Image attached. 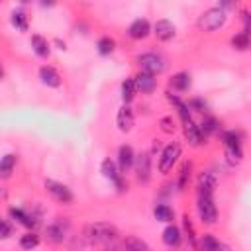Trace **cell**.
<instances>
[{
    "label": "cell",
    "mask_w": 251,
    "mask_h": 251,
    "mask_svg": "<svg viewBox=\"0 0 251 251\" xmlns=\"http://www.w3.org/2000/svg\"><path fill=\"white\" fill-rule=\"evenodd\" d=\"M84 235L88 241L92 243H114L118 239V229L112 226V224H104V222H96V224H88L84 227Z\"/></svg>",
    "instance_id": "cell-1"
},
{
    "label": "cell",
    "mask_w": 251,
    "mask_h": 251,
    "mask_svg": "<svg viewBox=\"0 0 251 251\" xmlns=\"http://www.w3.org/2000/svg\"><path fill=\"white\" fill-rule=\"evenodd\" d=\"M227 16L224 8H210L198 18V27L204 31H216L226 24Z\"/></svg>",
    "instance_id": "cell-2"
},
{
    "label": "cell",
    "mask_w": 251,
    "mask_h": 251,
    "mask_svg": "<svg viewBox=\"0 0 251 251\" xmlns=\"http://www.w3.org/2000/svg\"><path fill=\"white\" fill-rule=\"evenodd\" d=\"M137 65L143 73L149 75H159L165 71V59L159 53H143L137 57Z\"/></svg>",
    "instance_id": "cell-3"
},
{
    "label": "cell",
    "mask_w": 251,
    "mask_h": 251,
    "mask_svg": "<svg viewBox=\"0 0 251 251\" xmlns=\"http://www.w3.org/2000/svg\"><path fill=\"white\" fill-rule=\"evenodd\" d=\"M198 216L204 224H216L218 210H216L212 194H198Z\"/></svg>",
    "instance_id": "cell-4"
},
{
    "label": "cell",
    "mask_w": 251,
    "mask_h": 251,
    "mask_svg": "<svg viewBox=\"0 0 251 251\" xmlns=\"http://www.w3.org/2000/svg\"><path fill=\"white\" fill-rule=\"evenodd\" d=\"M178 157H180V145H178V143H169V145L163 149V153H161V159H159V173L167 175V173L173 169V165L178 161Z\"/></svg>",
    "instance_id": "cell-5"
},
{
    "label": "cell",
    "mask_w": 251,
    "mask_h": 251,
    "mask_svg": "<svg viewBox=\"0 0 251 251\" xmlns=\"http://www.w3.org/2000/svg\"><path fill=\"white\" fill-rule=\"evenodd\" d=\"M45 190L61 204H71L73 202V192L67 184L57 182V180H45Z\"/></svg>",
    "instance_id": "cell-6"
},
{
    "label": "cell",
    "mask_w": 251,
    "mask_h": 251,
    "mask_svg": "<svg viewBox=\"0 0 251 251\" xmlns=\"http://www.w3.org/2000/svg\"><path fill=\"white\" fill-rule=\"evenodd\" d=\"M116 124H118V129L120 131H124V133H127V131H131V127H133V124H135V116H133V110L129 108V106H122L120 110H118V116H116Z\"/></svg>",
    "instance_id": "cell-7"
},
{
    "label": "cell",
    "mask_w": 251,
    "mask_h": 251,
    "mask_svg": "<svg viewBox=\"0 0 251 251\" xmlns=\"http://www.w3.org/2000/svg\"><path fill=\"white\" fill-rule=\"evenodd\" d=\"M133 165H135L137 178H139L141 182H147V180H149V175H151V157H149V153L137 155L135 161H133Z\"/></svg>",
    "instance_id": "cell-8"
},
{
    "label": "cell",
    "mask_w": 251,
    "mask_h": 251,
    "mask_svg": "<svg viewBox=\"0 0 251 251\" xmlns=\"http://www.w3.org/2000/svg\"><path fill=\"white\" fill-rule=\"evenodd\" d=\"M127 33L131 39H145L151 33V24L145 18H139V20L131 22V25L127 27Z\"/></svg>",
    "instance_id": "cell-9"
},
{
    "label": "cell",
    "mask_w": 251,
    "mask_h": 251,
    "mask_svg": "<svg viewBox=\"0 0 251 251\" xmlns=\"http://www.w3.org/2000/svg\"><path fill=\"white\" fill-rule=\"evenodd\" d=\"M216 186H218V178H216L214 173H210V171L200 173V176H198V194H214Z\"/></svg>",
    "instance_id": "cell-10"
},
{
    "label": "cell",
    "mask_w": 251,
    "mask_h": 251,
    "mask_svg": "<svg viewBox=\"0 0 251 251\" xmlns=\"http://www.w3.org/2000/svg\"><path fill=\"white\" fill-rule=\"evenodd\" d=\"M133 82H135V90H141V92H145V94L153 92L155 86H157L155 75H149V73H143V71L133 78Z\"/></svg>",
    "instance_id": "cell-11"
},
{
    "label": "cell",
    "mask_w": 251,
    "mask_h": 251,
    "mask_svg": "<svg viewBox=\"0 0 251 251\" xmlns=\"http://www.w3.org/2000/svg\"><path fill=\"white\" fill-rule=\"evenodd\" d=\"M153 31H155V35H157V39H161V41H169V39H173L175 37V25H173V22H169V20H159L155 25H153Z\"/></svg>",
    "instance_id": "cell-12"
},
{
    "label": "cell",
    "mask_w": 251,
    "mask_h": 251,
    "mask_svg": "<svg viewBox=\"0 0 251 251\" xmlns=\"http://www.w3.org/2000/svg\"><path fill=\"white\" fill-rule=\"evenodd\" d=\"M39 78H41L43 84H47L51 88H59L61 86V75L53 67H49V65H45V67L39 69Z\"/></svg>",
    "instance_id": "cell-13"
},
{
    "label": "cell",
    "mask_w": 251,
    "mask_h": 251,
    "mask_svg": "<svg viewBox=\"0 0 251 251\" xmlns=\"http://www.w3.org/2000/svg\"><path fill=\"white\" fill-rule=\"evenodd\" d=\"M133 161H135V155H133V149L129 145H122L120 151H118V165H120V171H129L133 167Z\"/></svg>",
    "instance_id": "cell-14"
},
{
    "label": "cell",
    "mask_w": 251,
    "mask_h": 251,
    "mask_svg": "<svg viewBox=\"0 0 251 251\" xmlns=\"http://www.w3.org/2000/svg\"><path fill=\"white\" fill-rule=\"evenodd\" d=\"M182 124H184V135H186L188 143H190V145H194V147L202 145V143H204V139H202V135H200L198 126L192 122V118H190V120H186V122H182Z\"/></svg>",
    "instance_id": "cell-15"
},
{
    "label": "cell",
    "mask_w": 251,
    "mask_h": 251,
    "mask_svg": "<svg viewBox=\"0 0 251 251\" xmlns=\"http://www.w3.org/2000/svg\"><path fill=\"white\" fill-rule=\"evenodd\" d=\"M10 216L14 218V220H18L22 226H25V227H35L37 226V218L33 216V214H27V212H24V210H20V208H10Z\"/></svg>",
    "instance_id": "cell-16"
},
{
    "label": "cell",
    "mask_w": 251,
    "mask_h": 251,
    "mask_svg": "<svg viewBox=\"0 0 251 251\" xmlns=\"http://www.w3.org/2000/svg\"><path fill=\"white\" fill-rule=\"evenodd\" d=\"M65 231H67V227L61 222H53L51 226H47V239L51 243H61L65 239Z\"/></svg>",
    "instance_id": "cell-17"
},
{
    "label": "cell",
    "mask_w": 251,
    "mask_h": 251,
    "mask_svg": "<svg viewBox=\"0 0 251 251\" xmlns=\"http://www.w3.org/2000/svg\"><path fill=\"white\" fill-rule=\"evenodd\" d=\"M182 235H180V229L176 226H167L165 231H163V243L169 245V247H176L180 243Z\"/></svg>",
    "instance_id": "cell-18"
},
{
    "label": "cell",
    "mask_w": 251,
    "mask_h": 251,
    "mask_svg": "<svg viewBox=\"0 0 251 251\" xmlns=\"http://www.w3.org/2000/svg\"><path fill=\"white\" fill-rule=\"evenodd\" d=\"M198 129H200L202 139H206L208 135H212V133H218V131H220V122H218L216 118L208 116V118H204V122L198 126Z\"/></svg>",
    "instance_id": "cell-19"
},
{
    "label": "cell",
    "mask_w": 251,
    "mask_h": 251,
    "mask_svg": "<svg viewBox=\"0 0 251 251\" xmlns=\"http://www.w3.org/2000/svg\"><path fill=\"white\" fill-rule=\"evenodd\" d=\"M190 75L188 73H176L173 78H171V86L175 88V90H178V92H184V90H188L190 88Z\"/></svg>",
    "instance_id": "cell-20"
},
{
    "label": "cell",
    "mask_w": 251,
    "mask_h": 251,
    "mask_svg": "<svg viewBox=\"0 0 251 251\" xmlns=\"http://www.w3.org/2000/svg\"><path fill=\"white\" fill-rule=\"evenodd\" d=\"M200 245H202V249H204V251H220V249L227 251V249H229L227 245L220 243V241H218L214 235H210V233L202 235V239H200Z\"/></svg>",
    "instance_id": "cell-21"
},
{
    "label": "cell",
    "mask_w": 251,
    "mask_h": 251,
    "mask_svg": "<svg viewBox=\"0 0 251 251\" xmlns=\"http://www.w3.org/2000/svg\"><path fill=\"white\" fill-rule=\"evenodd\" d=\"M14 167H16V155L14 153L4 155L0 159V176L2 178H8L12 175V171H14Z\"/></svg>",
    "instance_id": "cell-22"
},
{
    "label": "cell",
    "mask_w": 251,
    "mask_h": 251,
    "mask_svg": "<svg viewBox=\"0 0 251 251\" xmlns=\"http://www.w3.org/2000/svg\"><path fill=\"white\" fill-rule=\"evenodd\" d=\"M153 216H155L157 222H165V224H169V222H173L175 212H173L167 204H157L155 210H153Z\"/></svg>",
    "instance_id": "cell-23"
},
{
    "label": "cell",
    "mask_w": 251,
    "mask_h": 251,
    "mask_svg": "<svg viewBox=\"0 0 251 251\" xmlns=\"http://www.w3.org/2000/svg\"><path fill=\"white\" fill-rule=\"evenodd\" d=\"M31 47H33L35 55H39V57H47L49 55V43L41 35H31Z\"/></svg>",
    "instance_id": "cell-24"
},
{
    "label": "cell",
    "mask_w": 251,
    "mask_h": 251,
    "mask_svg": "<svg viewBox=\"0 0 251 251\" xmlns=\"http://www.w3.org/2000/svg\"><path fill=\"white\" fill-rule=\"evenodd\" d=\"M167 98H169V102L171 104H175L176 106V110H178V116H180V120L182 122H186V120H190V112H188V106L178 98V96H175V94H167Z\"/></svg>",
    "instance_id": "cell-25"
},
{
    "label": "cell",
    "mask_w": 251,
    "mask_h": 251,
    "mask_svg": "<svg viewBox=\"0 0 251 251\" xmlns=\"http://www.w3.org/2000/svg\"><path fill=\"white\" fill-rule=\"evenodd\" d=\"M133 96H135V82H133V78H126L122 82V100L126 104H129L133 100Z\"/></svg>",
    "instance_id": "cell-26"
},
{
    "label": "cell",
    "mask_w": 251,
    "mask_h": 251,
    "mask_svg": "<svg viewBox=\"0 0 251 251\" xmlns=\"http://www.w3.org/2000/svg\"><path fill=\"white\" fill-rule=\"evenodd\" d=\"M226 157H227V163H229V165L241 163V159H243V149H241V145H229V147H226Z\"/></svg>",
    "instance_id": "cell-27"
},
{
    "label": "cell",
    "mask_w": 251,
    "mask_h": 251,
    "mask_svg": "<svg viewBox=\"0 0 251 251\" xmlns=\"http://www.w3.org/2000/svg\"><path fill=\"white\" fill-rule=\"evenodd\" d=\"M100 169H102V175H104L106 178H110L112 182H114V180H116V178L120 176V171H118L116 163H114V161H110V159H104V161H102V167H100Z\"/></svg>",
    "instance_id": "cell-28"
},
{
    "label": "cell",
    "mask_w": 251,
    "mask_h": 251,
    "mask_svg": "<svg viewBox=\"0 0 251 251\" xmlns=\"http://www.w3.org/2000/svg\"><path fill=\"white\" fill-rule=\"evenodd\" d=\"M231 45H233L235 49H239V51H245V49L249 47V31L243 29L241 33L233 35V37H231Z\"/></svg>",
    "instance_id": "cell-29"
},
{
    "label": "cell",
    "mask_w": 251,
    "mask_h": 251,
    "mask_svg": "<svg viewBox=\"0 0 251 251\" xmlns=\"http://www.w3.org/2000/svg\"><path fill=\"white\" fill-rule=\"evenodd\" d=\"M96 47H98V53L100 55H110L114 51V47H116V41L112 37H100L98 43H96Z\"/></svg>",
    "instance_id": "cell-30"
},
{
    "label": "cell",
    "mask_w": 251,
    "mask_h": 251,
    "mask_svg": "<svg viewBox=\"0 0 251 251\" xmlns=\"http://www.w3.org/2000/svg\"><path fill=\"white\" fill-rule=\"evenodd\" d=\"M12 25L16 27V29H20V31H27V16L24 14V12H14L12 14Z\"/></svg>",
    "instance_id": "cell-31"
},
{
    "label": "cell",
    "mask_w": 251,
    "mask_h": 251,
    "mask_svg": "<svg viewBox=\"0 0 251 251\" xmlns=\"http://www.w3.org/2000/svg\"><path fill=\"white\" fill-rule=\"evenodd\" d=\"M37 245H39V235H35V233H25L20 239V247L22 249H33Z\"/></svg>",
    "instance_id": "cell-32"
},
{
    "label": "cell",
    "mask_w": 251,
    "mask_h": 251,
    "mask_svg": "<svg viewBox=\"0 0 251 251\" xmlns=\"http://www.w3.org/2000/svg\"><path fill=\"white\" fill-rule=\"evenodd\" d=\"M126 249H135V251H145V249H149V245L145 243V241H141V239H137V237H126L124 239V243H122Z\"/></svg>",
    "instance_id": "cell-33"
},
{
    "label": "cell",
    "mask_w": 251,
    "mask_h": 251,
    "mask_svg": "<svg viewBox=\"0 0 251 251\" xmlns=\"http://www.w3.org/2000/svg\"><path fill=\"white\" fill-rule=\"evenodd\" d=\"M222 141H224L226 147H229V145H241V135L237 131H224L222 133Z\"/></svg>",
    "instance_id": "cell-34"
},
{
    "label": "cell",
    "mask_w": 251,
    "mask_h": 251,
    "mask_svg": "<svg viewBox=\"0 0 251 251\" xmlns=\"http://www.w3.org/2000/svg\"><path fill=\"white\" fill-rule=\"evenodd\" d=\"M190 169H192L190 163H184L182 169H180V176H178V188H180V190L186 186V182H188V178H190Z\"/></svg>",
    "instance_id": "cell-35"
},
{
    "label": "cell",
    "mask_w": 251,
    "mask_h": 251,
    "mask_svg": "<svg viewBox=\"0 0 251 251\" xmlns=\"http://www.w3.org/2000/svg\"><path fill=\"white\" fill-rule=\"evenodd\" d=\"M186 106H188V110H196V112H206L208 110V104L202 98H192V100H188Z\"/></svg>",
    "instance_id": "cell-36"
},
{
    "label": "cell",
    "mask_w": 251,
    "mask_h": 251,
    "mask_svg": "<svg viewBox=\"0 0 251 251\" xmlns=\"http://www.w3.org/2000/svg\"><path fill=\"white\" fill-rule=\"evenodd\" d=\"M161 129L165 131V133H173L175 131V122H173V118H161Z\"/></svg>",
    "instance_id": "cell-37"
},
{
    "label": "cell",
    "mask_w": 251,
    "mask_h": 251,
    "mask_svg": "<svg viewBox=\"0 0 251 251\" xmlns=\"http://www.w3.org/2000/svg\"><path fill=\"white\" fill-rule=\"evenodd\" d=\"M10 233H12V227H10V224H8L6 220H2V218H0V239H6Z\"/></svg>",
    "instance_id": "cell-38"
},
{
    "label": "cell",
    "mask_w": 251,
    "mask_h": 251,
    "mask_svg": "<svg viewBox=\"0 0 251 251\" xmlns=\"http://www.w3.org/2000/svg\"><path fill=\"white\" fill-rule=\"evenodd\" d=\"M182 224H184V229L188 231V237H190V241L194 243V227H192V222H190V218H188V216H184V218H182Z\"/></svg>",
    "instance_id": "cell-39"
},
{
    "label": "cell",
    "mask_w": 251,
    "mask_h": 251,
    "mask_svg": "<svg viewBox=\"0 0 251 251\" xmlns=\"http://www.w3.org/2000/svg\"><path fill=\"white\" fill-rule=\"evenodd\" d=\"M220 4H222V8H229L233 4V0H220Z\"/></svg>",
    "instance_id": "cell-40"
},
{
    "label": "cell",
    "mask_w": 251,
    "mask_h": 251,
    "mask_svg": "<svg viewBox=\"0 0 251 251\" xmlns=\"http://www.w3.org/2000/svg\"><path fill=\"white\" fill-rule=\"evenodd\" d=\"M41 2V6H53L55 4V0H39Z\"/></svg>",
    "instance_id": "cell-41"
},
{
    "label": "cell",
    "mask_w": 251,
    "mask_h": 251,
    "mask_svg": "<svg viewBox=\"0 0 251 251\" xmlns=\"http://www.w3.org/2000/svg\"><path fill=\"white\" fill-rule=\"evenodd\" d=\"M2 76H4V69H2V65H0V80H2Z\"/></svg>",
    "instance_id": "cell-42"
},
{
    "label": "cell",
    "mask_w": 251,
    "mask_h": 251,
    "mask_svg": "<svg viewBox=\"0 0 251 251\" xmlns=\"http://www.w3.org/2000/svg\"><path fill=\"white\" fill-rule=\"evenodd\" d=\"M20 2H24V4H25V2H31V0H20Z\"/></svg>",
    "instance_id": "cell-43"
}]
</instances>
